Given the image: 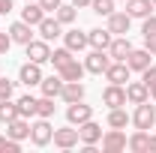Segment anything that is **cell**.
<instances>
[{
  "label": "cell",
  "instance_id": "25",
  "mask_svg": "<svg viewBox=\"0 0 156 153\" xmlns=\"http://www.w3.org/2000/svg\"><path fill=\"white\" fill-rule=\"evenodd\" d=\"M63 45H66L69 51H84L90 42H87V33H81V30H69V33H63Z\"/></svg>",
  "mask_w": 156,
  "mask_h": 153
},
{
  "label": "cell",
  "instance_id": "12",
  "mask_svg": "<svg viewBox=\"0 0 156 153\" xmlns=\"http://www.w3.org/2000/svg\"><path fill=\"white\" fill-rule=\"evenodd\" d=\"M42 78H45V75H42L39 63H33V60H27V63L18 69V81H21V84H27V87H36Z\"/></svg>",
  "mask_w": 156,
  "mask_h": 153
},
{
  "label": "cell",
  "instance_id": "23",
  "mask_svg": "<svg viewBox=\"0 0 156 153\" xmlns=\"http://www.w3.org/2000/svg\"><path fill=\"white\" fill-rule=\"evenodd\" d=\"M126 12L129 18H147L153 12V0H126Z\"/></svg>",
  "mask_w": 156,
  "mask_h": 153
},
{
  "label": "cell",
  "instance_id": "44",
  "mask_svg": "<svg viewBox=\"0 0 156 153\" xmlns=\"http://www.w3.org/2000/svg\"><path fill=\"white\" fill-rule=\"evenodd\" d=\"M150 99L156 102V84H150Z\"/></svg>",
  "mask_w": 156,
  "mask_h": 153
},
{
  "label": "cell",
  "instance_id": "29",
  "mask_svg": "<svg viewBox=\"0 0 156 153\" xmlns=\"http://www.w3.org/2000/svg\"><path fill=\"white\" fill-rule=\"evenodd\" d=\"M18 114V105L12 102V99H0V123H9V120H15Z\"/></svg>",
  "mask_w": 156,
  "mask_h": 153
},
{
  "label": "cell",
  "instance_id": "43",
  "mask_svg": "<svg viewBox=\"0 0 156 153\" xmlns=\"http://www.w3.org/2000/svg\"><path fill=\"white\" fill-rule=\"evenodd\" d=\"M150 150L156 153V135H150Z\"/></svg>",
  "mask_w": 156,
  "mask_h": 153
},
{
  "label": "cell",
  "instance_id": "17",
  "mask_svg": "<svg viewBox=\"0 0 156 153\" xmlns=\"http://www.w3.org/2000/svg\"><path fill=\"white\" fill-rule=\"evenodd\" d=\"M6 135L15 138V141L30 138V120H27V117H15V120H9V123H6Z\"/></svg>",
  "mask_w": 156,
  "mask_h": 153
},
{
  "label": "cell",
  "instance_id": "22",
  "mask_svg": "<svg viewBox=\"0 0 156 153\" xmlns=\"http://www.w3.org/2000/svg\"><path fill=\"white\" fill-rule=\"evenodd\" d=\"M42 18H45V9L39 6L36 0H27V6L21 9V21H27L30 27H36V24H39Z\"/></svg>",
  "mask_w": 156,
  "mask_h": 153
},
{
  "label": "cell",
  "instance_id": "16",
  "mask_svg": "<svg viewBox=\"0 0 156 153\" xmlns=\"http://www.w3.org/2000/svg\"><path fill=\"white\" fill-rule=\"evenodd\" d=\"M129 24H132V18H129V12H111L108 15V30L114 33V36H126L129 33Z\"/></svg>",
  "mask_w": 156,
  "mask_h": 153
},
{
  "label": "cell",
  "instance_id": "4",
  "mask_svg": "<svg viewBox=\"0 0 156 153\" xmlns=\"http://www.w3.org/2000/svg\"><path fill=\"white\" fill-rule=\"evenodd\" d=\"M126 135H123V129H111L108 126V132H102V150L105 153H120L126 150Z\"/></svg>",
  "mask_w": 156,
  "mask_h": 153
},
{
  "label": "cell",
  "instance_id": "35",
  "mask_svg": "<svg viewBox=\"0 0 156 153\" xmlns=\"http://www.w3.org/2000/svg\"><path fill=\"white\" fill-rule=\"evenodd\" d=\"M141 36L147 39V36H156V15L150 12L147 18H144V24H141Z\"/></svg>",
  "mask_w": 156,
  "mask_h": 153
},
{
  "label": "cell",
  "instance_id": "5",
  "mask_svg": "<svg viewBox=\"0 0 156 153\" xmlns=\"http://www.w3.org/2000/svg\"><path fill=\"white\" fill-rule=\"evenodd\" d=\"M150 63H153V54H150L147 48H132V51L126 54V66H129V72H144Z\"/></svg>",
  "mask_w": 156,
  "mask_h": 153
},
{
  "label": "cell",
  "instance_id": "9",
  "mask_svg": "<svg viewBox=\"0 0 156 153\" xmlns=\"http://www.w3.org/2000/svg\"><path fill=\"white\" fill-rule=\"evenodd\" d=\"M102 75L108 78V84H126L129 81V66H126V60H111Z\"/></svg>",
  "mask_w": 156,
  "mask_h": 153
},
{
  "label": "cell",
  "instance_id": "6",
  "mask_svg": "<svg viewBox=\"0 0 156 153\" xmlns=\"http://www.w3.org/2000/svg\"><path fill=\"white\" fill-rule=\"evenodd\" d=\"M108 63H111V54H108V51H96V48H93V51L84 57V69H87V72H93V75H102V72L108 69Z\"/></svg>",
  "mask_w": 156,
  "mask_h": 153
},
{
  "label": "cell",
  "instance_id": "26",
  "mask_svg": "<svg viewBox=\"0 0 156 153\" xmlns=\"http://www.w3.org/2000/svg\"><path fill=\"white\" fill-rule=\"evenodd\" d=\"M39 87H42V96H51V99H57L60 90H63V78L60 75H48L39 81Z\"/></svg>",
  "mask_w": 156,
  "mask_h": 153
},
{
  "label": "cell",
  "instance_id": "10",
  "mask_svg": "<svg viewBox=\"0 0 156 153\" xmlns=\"http://www.w3.org/2000/svg\"><path fill=\"white\" fill-rule=\"evenodd\" d=\"M102 102H105L108 108L126 105V87H123V84H108V87L102 90Z\"/></svg>",
  "mask_w": 156,
  "mask_h": 153
},
{
  "label": "cell",
  "instance_id": "7",
  "mask_svg": "<svg viewBox=\"0 0 156 153\" xmlns=\"http://www.w3.org/2000/svg\"><path fill=\"white\" fill-rule=\"evenodd\" d=\"M54 144H57L60 150H72V147H78V141H81V135H78V129L69 123L66 129H54V138H51Z\"/></svg>",
  "mask_w": 156,
  "mask_h": 153
},
{
  "label": "cell",
  "instance_id": "8",
  "mask_svg": "<svg viewBox=\"0 0 156 153\" xmlns=\"http://www.w3.org/2000/svg\"><path fill=\"white\" fill-rule=\"evenodd\" d=\"M90 117H93V108H90V105H84V99H81V102H69V108H66V120H69L72 126L87 123Z\"/></svg>",
  "mask_w": 156,
  "mask_h": 153
},
{
  "label": "cell",
  "instance_id": "41",
  "mask_svg": "<svg viewBox=\"0 0 156 153\" xmlns=\"http://www.w3.org/2000/svg\"><path fill=\"white\" fill-rule=\"evenodd\" d=\"M12 12V0H0V15H9Z\"/></svg>",
  "mask_w": 156,
  "mask_h": 153
},
{
  "label": "cell",
  "instance_id": "47",
  "mask_svg": "<svg viewBox=\"0 0 156 153\" xmlns=\"http://www.w3.org/2000/svg\"><path fill=\"white\" fill-rule=\"evenodd\" d=\"M123 3H126V0H123Z\"/></svg>",
  "mask_w": 156,
  "mask_h": 153
},
{
  "label": "cell",
  "instance_id": "38",
  "mask_svg": "<svg viewBox=\"0 0 156 153\" xmlns=\"http://www.w3.org/2000/svg\"><path fill=\"white\" fill-rule=\"evenodd\" d=\"M39 6H42V9H45V12H57L60 9V3H63V0H36Z\"/></svg>",
  "mask_w": 156,
  "mask_h": 153
},
{
  "label": "cell",
  "instance_id": "40",
  "mask_svg": "<svg viewBox=\"0 0 156 153\" xmlns=\"http://www.w3.org/2000/svg\"><path fill=\"white\" fill-rule=\"evenodd\" d=\"M144 48H147L150 54H156V36H147V39H144Z\"/></svg>",
  "mask_w": 156,
  "mask_h": 153
},
{
  "label": "cell",
  "instance_id": "31",
  "mask_svg": "<svg viewBox=\"0 0 156 153\" xmlns=\"http://www.w3.org/2000/svg\"><path fill=\"white\" fill-rule=\"evenodd\" d=\"M72 57H75V51H69L66 45H63V48H54V51H51V63H54V69H60L63 63H69Z\"/></svg>",
  "mask_w": 156,
  "mask_h": 153
},
{
  "label": "cell",
  "instance_id": "21",
  "mask_svg": "<svg viewBox=\"0 0 156 153\" xmlns=\"http://www.w3.org/2000/svg\"><path fill=\"white\" fill-rule=\"evenodd\" d=\"M132 51V42H129V36H114L111 39V45H108V54H111V60H126V54Z\"/></svg>",
  "mask_w": 156,
  "mask_h": 153
},
{
  "label": "cell",
  "instance_id": "28",
  "mask_svg": "<svg viewBox=\"0 0 156 153\" xmlns=\"http://www.w3.org/2000/svg\"><path fill=\"white\" fill-rule=\"evenodd\" d=\"M15 105H18V114H21V117H27V120H30V117H36V96L27 93V96H21Z\"/></svg>",
  "mask_w": 156,
  "mask_h": 153
},
{
  "label": "cell",
  "instance_id": "15",
  "mask_svg": "<svg viewBox=\"0 0 156 153\" xmlns=\"http://www.w3.org/2000/svg\"><path fill=\"white\" fill-rule=\"evenodd\" d=\"M36 27H39V36L45 39V42H54L57 36H63V24H60L57 18H48V15H45Z\"/></svg>",
  "mask_w": 156,
  "mask_h": 153
},
{
  "label": "cell",
  "instance_id": "42",
  "mask_svg": "<svg viewBox=\"0 0 156 153\" xmlns=\"http://www.w3.org/2000/svg\"><path fill=\"white\" fill-rule=\"evenodd\" d=\"M90 3H93V0H72V6H75V9H87Z\"/></svg>",
  "mask_w": 156,
  "mask_h": 153
},
{
  "label": "cell",
  "instance_id": "45",
  "mask_svg": "<svg viewBox=\"0 0 156 153\" xmlns=\"http://www.w3.org/2000/svg\"><path fill=\"white\" fill-rule=\"evenodd\" d=\"M153 129H156V120H153Z\"/></svg>",
  "mask_w": 156,
  "mask_h": 153
},
{
  "label": "cell",
  "instance_id": "11",
  "mask_svg": "<svg viewBox=\"0 0 156 153\" xmlns=\"http://www.w3.org/2000/svg\"><path fill=\"white\" fill-rule=\"evenodd\" d=\"M111 39H114V33L105 27H93V30H87V42H90V48H96V51H108V45H111Z\"/></svg>",
  "mask_w": 156,
  "mask_h": 153
},
{
  "label": "cell",
  "instance_id": "24",
  "mask_svg": "<svg viewBox=\"0 0 156 153\" xmlns=\"http://www.w3.org/2000/svg\"><path fill=\"white\" fill-rule=\"evenodd\" d=\"M9 36H12V42H18V45H27V42L33 39V30H30L27 21H15V24L9 27Z\"/></svg>",
  "mask_w": 156,
  "mask_h": 153
},
{
  "label": "cell",
  "instance_id": "1",
  "mask_svg": "<svg viewBox=\"0 0 156 153\" xmlns=\"http://www.w3.org/2000/svg\"><path fill=\"white\" fill-rule=\"evenodd\" d=\"M24 54H27V60H33V63H48L51 60V45L45 42V39H30L27 45H24Z\"/></svg>",
  "mask_w": 156,
  "mask_h": 153
},
{
  "label": "cell",
  "instance_id": "18",
  "mask_svg": "<svg viewBox=\"0 0 156 153\" xmlns=\"http://www.w3.org/2000/svg\"><path fill=\"white\" fill-rule=\"evenodd\" d=\"M84 72H87V69H84V63H78L75 57L69 60V63H63V66L57 69V75L63 78V81H81V78H84Z\"/></svg>",
  "mask_w": 156,
  "mask_h": 153
},
{
  "label": "cell",
  "instance_id": "37",
  "mask_svg": "<svg viewBox=\"0 0 156 153\" xmlns=\"http://www.w3.org/2000/svg\"><path fill=\"white\" fill-rule=\"evenodd\" d=\"M141 81H144L147 87H150V84H156V66H153V63H150V66L141 72Z\"/></svg>",
  "mask_w": 156,
  "mask_h": 153
},
{
  "label": "cell",
  "instance_id": "19",
  "mask_svg": "<svg viewBox=\"0 0 156 153\" xmlns=\"http://www.w3.org/2000/svg\"><path fill=\"white\" fill-rule=\"evenodd\" d=\"M126 147H129L132 153H147L150 150V132H147V129H135V132L129 135Z\"/></svg>",
  "mask_w": 156,
  "mask_h": 153
},
{
  "label": "cell",
  "instance_id": "2",
  "mask_svg": "<svg viewBox=\"0 0 156 153\" xmlns=\"http://www.w3.org/2000/svg\"><path fill=\"white\" fill-rule=\"evenodd\" d=\"M51 138H54V129H51L48 117H39L36 123H30V141H33L36 147H45V144H51Z\"/></svg>",
  "mask_w": 156,
  "mask_h": 153
},
{
  "label": "cell",
  "instance_id": "34",
  "mask_svg": "<svg viewBox=\"0 0 156 153\" xmlns=\"http://www.w3.org/2000/svg\"><path fill=\"white\" fill-rule=\"evenodd\" d=\"M21 150V141L9 138V135H0V153H18Z\"/></svg>",
  "mask_w": 156,
  "mask_h": 153
},
{
  "label": "cell",
  "instance_id": "13",
  "mask_svg": "<svg viewBox=\"0 0 156 153\" xmlns=\"http://www.w3.org/2000/svg\"><path fill=\"white\" fill-rule=\"evenodd\" d=\"M78 135H81V144H99V141H102V126L90 117L87 123L78 126Z\"/></svg>",
  "mask_w": 156,
  "mask_h": 153
},
{
  "label": "cell",
  "instance_id": "32",
  "mask_svg": "<svg viewBox=\"0 0 156 153\" xmlns=\"http://www.w3.org/2000/svg\"><path fill=\"white\" fill-rule=\"evenodd\" d=\"M54 18H57L60 24H72V21L78 18V12H75V6H66V3H60V9L54 12Z\"/></svg>",
  "mask_w": 156,
  "mask_h": 153
},
{
  "label": "cell",
  "instance_id": "27",
  "mask_svg": "<svg viewBox=\"0 0 156 153\" xmlns=\"http://www.w3.org/2000/svg\"><path fill=\"white\" fill-rule=\"evenodd\" d=\"M126 123H132V117L126 114V108H108V126L111 129H126Z\"/></svg>",
  "mask_w": 156,
  "mask_h": 153
},
{
  "label": "cell",
  "instance_id": "14",
  "mask_svg": "<svg viewBox=\"0 0 156 153\" xmlns=\"http://www.w3.org/2000/svg\"><path fill=\"white\" fill-rule=\"evenodd\" d=\"M147 99H150V87H147L144 81H129V84H126V102L141 105V102H147Z\"/></svg>",
  "mask_w": 156,
  "mask_h": 153
},
{
  "label": "cell",
  "instance_id": "36",
  "mask_svg": "<svg viewBox=\"0 0 156 153\" xmlns=\"http://www.w3.org/2000/svg\"><path fill=\"white\" fill-rule=\"evenodd\" d=\"M12 93H15V81L0 78V99H12Z\"/></svg>",
  "mask_w": 156,
  "mask_h": 153
},
{
  "label": "cell",
  "instance_id": "30",
  "mask_svg": "<svg viewBox=\"0 0 156 153\" xmlns=\"http://www.w3.org/2000/svg\"><path fill=\"white\" fill-rule=\"evenodd\" d=\"M36 117H54V99L51 96H42V99H36Z\"/></svg>",
  "mask_w": 156,
  "mask_h": 153
},
{
  "label": "cell",
  "instance_id": "3",
  "mask_svg": "<svg viewBox=\"0 0 156 153\" xmlns=\"http://www.w3.org/2000/svg\"><path fill=\"white\" fill-rule=\"evenodd\" d=\"M153 120H156V105H150V99L135 105V114H132V126L135 129H153Z\"/></svg>",
  "mask_w": 156,
  "mask_h": 153
},
{
  "label": "cell",
  "instance_id": "46",
  "mask_svg": "<svg viewBox=\"0 0 156 153\" xmlns=\"http://www.w3.org/2000/svg\"><path fill=\"white\" fill-rule=\"evenodd\" d=\"M153 9H156V0H153Z\"/></svg>",
  "mask_w": 156,
  "mask_h": 153
},
{
  "label": "cell",
  "instance_id": "33",
  "mask_svg": "<svg viewBox=\"0 0 156 153\" xmlns=\"http://www.w3.org/2000/svg\"><path fill=\"white\" fill-rule=\"evenodd\" d=\"M114 3H117V0H93L90 9H93L96 15H105V18H108V15L114 12Z\"/></svg>",
  "mask_w": 156,
  "mask_h": 153
},
{
  "label": "cell",
  "instance_id": "20",
  "mask_svg": "<svg viewBox=\"0 0 156 153\" xmlns=\"http://www.w3.org/2000/svg\"><path fill=\"white\" fill-rule=\"evenodd\" d=\"M60 99H63L66 105H69V102H81V99H84V84H81V81H63Z\"/></svg>",
  "mask_w": 156,
  "mask_h": 153
},
{
  "label": "cell",
  "instance_id": "39",
  "mask_svg": "<svg viewBox=\"0 0 156 153\" xmlns=\"http://www.w3.org/2000/svg\"><path fill=\"white\" fill-rule=\"evenodd\" d=\"M9 45H12V36H9V33H0V54H6Z\"/></svg>",
  "mask_w": 156,
  "mask_h": 153
}]
</instances>
